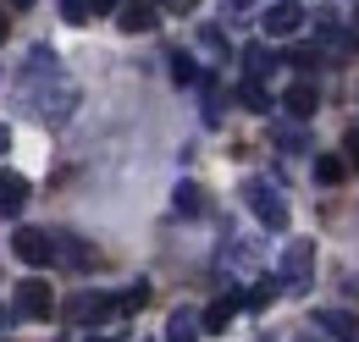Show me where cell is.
I'll return each instance as SVG.
<instances>
[{
    "instance_id": "cell-32",
    "label": "cell",
    "mask_w": 359,
    "mask_h": 342,
    "mask_svg": "<svg viewBox=\"0 0 359 342\" xmlns=\"http://www.w3.org/2000/svg\"><path fill=\"white\" fill-rule=\"evenodd\" d=\"M6 34H11V28H6V17H0V39H6Z\"/></svg>"
},
{
    "instance_id": "cell-16",
    "label": "cell",
    "mask_w": 359,
    "mask_h": 342,
    "mask_svg": "<svg viewBox=\"0 0 359 342\" xmlns=\"http://www.w3.org/2000/svg\"><path fill=\"white\" fill-rule=\"evenodd\" d=\"M271 67H276V55H271L266 44H243V72L249 78H271Z\"/></svg>"
},
{
    "instance_id": "cell-11",
    "label": "cell",
    "mask_w": 359,
    "mask_h": 342,
    "mask_svg": "<svg viewBox=\"0 0 359 342\" xmlns=\"http://www.w3.org/2000/svg\"><path fill=\"white\" fill-rule=\"evenodd\" d=\"M22 205H28V177L0 171V215H17Z\"/></svg>"
},
{
    "instance_id": "cell-12",
    "label": "cell",
    "mask_w": 359,
    "mask_h": 342,
    "mask_svg": "<svg viewBox=\"0 0 359 342\" xmlns=\"http://www.w3.org/2000/svg\"><path fill=\"white\" fill-rule=\"evenodd\" d=\"M55 259H61V265H72V271H89L100 254H94L89 243H78L72 232H61V243H55Z\"/></svg>"
},
{
    "instance_id": "cell-35",
    "label": "cell",
    "mask_w": 359,
    "mask_h": 342,
    "mask_svg": "<svg viewBox=\"0 0 359 342\" xmlns=\"http://www.w3.org/2000/svg\"><path fill=\"white\" fill-rule=\"evenodd\" d=\"M0 326H6V309H0Z\"/></svg>"
},
{
    "instance_id": "cell-28",
    "label": "cell",
    "mask_w": 359,
    "mask_h": 342,
    "mask_svg": "<svg viewBox=\"0 0 359 342\" xmlns=\"http://www.w3.org/2000/svg\"><path fill=\"white\" fill-rule=\"evenodd\" d=\"M155 6H161V11H177V17H182V11H194L199 0H155Z\"/></svg>"
},
{
    "instance_id": "cell-37",
    "label": "cell",
    "mask_w": 359,
    "mask_h": 342,
    "mask_svg": "<svg viewBox=\"0 0 359 342\" xmlns=\"http://www.w3.org/2000/svg\"><path fill=\"white\" fill-rule=\"evenodd\" d=\"M89 342H105V337H89Z\"/></svg>"
},
{
    "instance_id": "cell-7",
    "label": "cell",
    "mask_w": 359,
    "mask_h": 342,
    "mask_svg": "<svg viewBox=\"0 0 359 342\" xmlns=\"http://www.w3.org/2000/svg\"><path fill=\"white\" fill-rule=\"evenodd\" d=\"M55 299H50V282H17V303H11V315L17 320H45Z\"/></svg>"
},
{
    "instance_id": "cell-31",
    "label": "cell",
    "mask_w": 359,
    "mask_h": 342,
    "mask_svg": "<svg viewBox=\"0 0 359 342\" xmlns=\"http://www.w3.org/2000/svg\"><path fill=\"white\" fill-rule=\"evenodd\" d=\"M348 149H354V155H359V132H348Z\"/></svg>"
},
{
    "instance_id": "cell-5",
    "label": "cell",
    "mask_w": 359,
    "mask_h": 342,
    "mask_svg": "<svg viewBox=\"0 0 359 342\" xmlns=\"http://www.w3.org/2000/svg\"><path fill=\"white\" fill-rule=\"evenodd\" d=\"M116 315V299H105V293H78V299H67V320L72 326H105Z\"/></svg>"
},
{
    "instance_id": "cell-29",
    "label": "cell",
    "mask_w": 359,
    "mask_h": 342,
    "mask_svg": "<svg viewBox=\"0 0 359 342\" xmlns=\"http://www.w3.org/2000/svg\"><path fill=\"white\" fill-rule=\"evenodd\" d=\"M94 11H100V17H111V11H122V0H94Z\"/></svg>"
},
{
    "instance_id": "cell-27",
    "label": "cell",
    "mask_w": 359,
    "mask_h": 342,
    "mask_svg": "<svg viewBox=\"0 0 359 342\" xmlns=\"http://www.w3.org/2000/svg\"><path fill=\"white\" fill-rule=\"evenodd\" d=\"M276 144H287V149H310V132H304V128H276Z\"/></svg>"
},
{
    "instance_id": "cell-8",
    "label": "cell",
    "mask_w": 359,
    "mask_h": 342,
    "mask_svg": "<svg viewBox=\"0 0 359 342\" xmlns=\"http://www.w3.org/2000/svg\"><path fill=\"white\" fill-rule=\"evenodd\" d=\"M260 28H266L271 39H287V34H299V28H304V6H299V0H271L266 17H260Z\"/></svg>"
},
{
    "instance_id": "cell-1",
    "label": "cell",
    "mask_w": 359,
    "mask_h": 342,
    "mask_svg": "<svg viewBox=\"0 0 359 342\" xmlns=\"http://www.w3.org/2000/svg\"><path fill=\"white\" fill-rule=\"evenodd\" d=\"M310 282H315V243L310 238H293L282 249V287L287 293H310Z\"/></svg>"
},
{
    "instance_id": "cell-2",
    "label": "cell",
    "mask_w": 359,
    "mask_h": 342,
    "mask_svg": "<svg viewBox=\"0 0 359 342\" xmlns=\"http://www.w3.org/2000/svg\"><path fill=\"white\" fill-rule=\"evenodd\" d=\"M55 78H61V67H55L50 44H34V50H28V61L17 67V94H22V100H34V94H39V88H50Z\"/></svg>"
},
{
    "instance_id": "cell-36",
    "label": "cell",
    "mask_w": 359,
    "mask_h": 342,
    "mask_svg": "<svg viewBox=\"0 0 359 342\" xmlns=\"http://www.w3.org/2000/svg\"><path fill=\"white\" fill-rule=\"evenodd\" d=\"M299 342H315V337H299Z\"/></svg>"
},
{
    "instance_id": "cell-26",
    "label": "cell",
    "mask_w": 359,
    "mask_h": 342,
    "mask_svg": "<svg viewBox=\"0 0 359 342\" xmlns=\"http://www.w3.org/2000/svg\"><path fill=\"white\" fill-rule=\"evenodd\" d=\"M287 61H293L299 72H315V67H320V50H310V44H299V50H293Z\"/></svg>"
},
{
    "instance_id": "cell-24",
    "label": "cell",
    "mask_w": 359,
    "mask_h": 342,
    "mask_svg": "<svg viewBox=\"0 0 359 342\" xmlns=\"http://www.w3.org/2000/svg\"><path fill=\"white\" fill-rule=\"evenodd\" d=\"M144 303H149V287L138 282V287H128V293L116 299V309H122V315H133V309H144Z\"/></svg>"
},
{
    "instance_id": "cell-3",
    "label": "cell",
    "mask_w": 359,
    "mask_h": 342,
    "mask_svg": "<svg viewBox=\"0 0 359 342\" xmlns=\"http://www.w3.org/2000/svg\"><path fill=\"white\" fill-rule=\"evenodd\" d=\"M243 205L260 215V226H271V232H282V226H287V199H282L271 182H260V177H249V182H243Z\"/></svg>"
},
{
    "instance_id": "cell-15",
    "label": "cell",
    "mask_w": 359,
    "mask_h": 342,
    "mask_svg": "<svg viewBox=\"0 0 359 342\" xmlns=\"http://www.w3.org/2000/svg\"><path fill=\"white\" fill-rule=\"evenodd\" d=\"M238 105H243V111H255V116H266V111H271L266 83H260V78H243V83H238Z\"/></svg>"
},
{
    "instance_id": "cell-13",
    "label": "cell",
    "mask_w": 359,
    "mask_h": 342,
    "mask_svg": "<svg viewBox=\"0 0 359 342\" xmlns=\"http://www.w3.org/2000/svg\"><path fill=\"white\" fill-rule=\"evenodd\" d=\"M282 105H287V116H299V122H304L315 105H320V94H315V83L304 78V83H293L287 94H282Z\"/></svg>"
},
{
    "instance_id": "cell-33",
    "label": "cell",
    "mask_w": 359,
    "mask_h": 342,
    "mask_svg": "<svg viewBox=\"0 0 359 342\" xmlns=\"http://www.w3.org/2000/svg\"><path fill=\"white\" fill-rule=\"evenodd\" d=\"M11 6H34V0H11Z\"/></svg>"
},
{
    "instance_id": "cell-34",
    "label": "cell",
    "mask_w": 359,
    "mask_h": 342,
    "mask_svg": "<svg viewBox=\"0 0 359 342\" xmlns=\"http://www.w3.org/2000/svg\"><path fill=\"white\" fill-rule=\"evenodd\" d=\"M226 6H249V0H226Z\"/></svg>"
},
{
    "instance_id": "cell-10",
    "label": "cell",
    "mask_w": 359,
    "mask_h": 342,
    "mask_svg": "<svg viewBox=\"0 0 359 342\" xmlns=\"http://www.w3.org/2000/svg\"><path fill=\"white\" fill-rule=\"evenodd\" d=\"M238 309H243V293H222V299H216L205 315H199V326H205V331H226Z\"/></svg>"
},
{
    "instance_id": "cell-23",
    "label": "cell",
    "mask_w": 359,
    "mask_h": 342,
    "mask_svg": "<svg viewBox=\"0 0 359 342\" xmlns=\"http://www.w3.org/2000/svg\"><path fill=\"white\" fill-rule=\"evenodd\" d=\"M276 287H282V276H276V282H260V287H249V293H243V303H249V309H266V303L276 299Z\"/></svg>"
},
{
    "instance_id": "cell-18",
    "label": "cell",
    "mask_w": 359,
    "mask_h": 342,
    "mask_svg": "<svg viewBox=\"0 0 359 342\" xmlns=\"http://www.w3.org/2000/svg\"><path fill=\"white\" fill-rule=\"evenodd\" d=\"M222 116H226V94H222V83H216V78H205V122L216 128Z\"/></svg>"
},
{
    "instance_id": "cell-21",
    "label": "cell",
    "mask_w": 359,
    "mask_h": 342,
    "mask_svg": "<svg viewBox=\"0 0 359 342\" xmlns=\"http://www.w3.org/2000/svg\"><path fill=\"white\" fill-rule=\"evenodd\" d=\"M166 61H172V78H177L182 88H188V83H194V78H199V67H194V55H188V50H172Z\"/></svg>"
},
{
    "instance_id": "cell-19",
    "label": "cell",
    "mask_w": 359,
    "mask_h": 342,
    "mask_svg": "<svg viewBox=\"0 0 359 342\" xmlns=\"http://www.w3.org/2000/svg\"><path fill=\"white\" fill-rule=\"evenodd\" d=\"M172 205H177V215H199L205 210V193H199L194 182H177V199H172Z\"/></svg>"
},
{
    "instance_id": "cell-17",
    "label": "cell",
    "mask_w": 359,
    "mask_h": 342,
    "mask_svg": "<svg viewBox=\"0 0 359 342\" xmlns=\"http://www.w3.org/2000/svg\"><path fill=\"white\" fill-rule=\"evenodd\" d=\"M343 177H348V166H343L337 155H320V160H315V182H320V188H337Z\"/></svg>"
},
{
    "instance_id": "cell-25",
    "label": "cell",
    "mask_w": 359,
    "mask_h": 342,
    "mask_svg": "<svg viewBox=\"0 0 359 342\" xmlns=\"http://www.w3.org/2000/svg\"><path fill=\"white\" fill-rule=\"evenodd\" d=\"M61 17H67V22H89V17H94V0H61Z\"/></svg>"
},
{
    "instance_id": "cell-9",
    "label": "cell",
    "mask_w": 359,
    "mask_h": 342,
    "mask_svg": "<svg viewBox=\"0 0 359 342\" xmlns=\"http://www.w3.org/2000/svg\"><path fill=\"white\" fill-rule=\"evenodd\" d=\"M320 337H332V342H359V320L348 315V309H315V320H310Z\"/></svg>"
},
{
    "instance_id": "cell-30",
    "label": "cell",
    "mask_w": 359,
    "mask_h": 342,
    "mask_svg": "<svg viewBox=\"0 0 359 342\" xmlns=\"http://www.w3.org/2000/svg\"><path fill=\"white\" fill-rule=\"evenodd\" d=\"M6 144H11V132H6V128H0V155H6Z\"/></svg>"
},
{
    "instance_id": "cell-4",
    "label": "cell",
    "mask_w": 359,
    "mask_h": 342,
    "mask_svg": "<svg viewBox=\"0 0 359 342\" xmlns=\"http://www.w3.org/2000/svg\"><path fill=\"white\" fill-rule=\"evenodd\" d=\"M11 249H17L22 265H50V259H55V238H50L45 226H17Z\"/></svg>"
},
{
    "instance_id": "cell-6",
    "label": "cell",
    "mask_w": 359,
    "mask_h": 342,
    "mask_svg": "<svg viewBox=\"0 0 359 342\" xmlns=\"http://www.w3.org/2000/svg\"><path fill=\"white\" fill-rule=\"evenodd\" d=\"M28 105H39V116H45V122H67V116H72V105H78V88L55 78V83L39 88V94H34Z\"/></svg>"
},
{
    "instance_id": "cell-14",
    "label": "cell",
    "mask_w": 359,
    "mask_h": 342,
    "mask_svg": "<svg viewBox=\"0 0 359 342\" xmlns=\"http://www.w3.org/2000/svg\"><path fill=\"white\" fill-rule=\"evenodd\" d=\"M122 28H128V34H149V28H155V6H149V0H128V6H122Z\"/></svg>"
},
{
    "instance_id": "cell-20",
    "label": "cell",
    "mask_w": 359,
    "mask_h": 342,
    "mask_svg": "<svg viewBox=\"0 0 359 342\" xmlns=\"http://www.w3.org/2000/svg\"><path fill=\"white\" fill-rule=\"evenodd\" d=\"M194 326H199V315H194V309H177V315H172L166 342H194Z\"/></svg>"
},
{
    "instance_id": "cell-22",
    "label": "cell",
    "mask_w": 359,
    "mask_h": 342,
    "mask_svg": "<svg viewBox=\"0 0 359 342\" xmlns=\"http://www.w3.org/2000/svg\"><path fill=\"white\" fill-rule=\"evenodd\" d=\"M199 44H205V55H210V61H226V39H222V28H199Z\"/></svg>"
}]
</instances>
